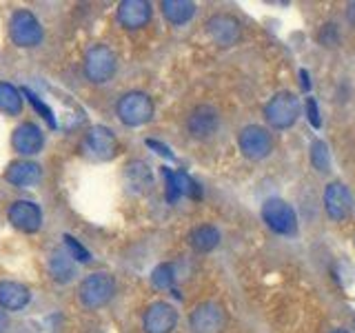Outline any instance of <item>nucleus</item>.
I'll list each match as a JSON object with an SVG mask.
<instances>
[{"mask_svg":"<svg viewBox=\"0 0 355 333\" xmlns=\"http://www.w3.org/2000/svg\"><path fill=\"white\" fill-rule=\"evenodd\" d=\"M302 116V103L293 92H277L264 105V120L271 129H291Z\"/></svg>","mask_w":355,"mask_h":333,"instance_id":"1","label":"nucleus"},{"mask_svg":"<svg viewBox=\"0 0 355 333\" xmlns=\"http://www.w3.org/2000/svg\"><path fill=\"white\" fill-rule=\"evenodd\" d=\"M116 69H118V56L111 47H107V44H94L92 49H87L83 60V71L89 83L105 85L116 76Z\"/></svg>","mask_w":355,"mask_h":333,"instance_id":"2","label":"nucleus"},{"mask_svg":"<svg viewBox=\"0 0 355 333\" xmlns=\"http://www.w3.org/2000/svg\"><path fill=\"white\" fill-rule=\"evenodd\" d=\"M153 100L144 92H127L118 98L116 103V116L122 125L127 127H142L153 118Z\"/></svg>","mask_w":355,"mask_h":333,"instance_id":"3","label":"nucleus"},{"mask_svg":"<svg viewBox=\"0 0 355 333\" xmlns=\"http://www.w3.org/2000/svg\"><path fill=\"white\" fill-rule=\"evenodd\" d=\"M273 133L262 125H247L238 133V149L247 160L262 162L273 153Z\"/></svg>","mask_w":355,"mask_h":333,"instance_id":"4","label":"nucleus"},{"mask_svg":"<svg viewBox=\"0 0 355 333\" xmlns=\"http://www.w3.org/2000/svg\"><path fill=\"white\" fill-rule=\"evenodd\" d=\"M116 293V280L111 273L96 271L83 278L80 287H78V298L87 309H100L109 305V300Z\"/></svg>","mask_w":355,"mask_h":333,"instance_id":"5","label":"nucleus"},{"mask_svg":"<svg viewBox=\"0 0 355 333\" xmlns=\"http://www.w3.org/2000/svg\"><path fill=\"white\" fill-rule=\"evenodd\" d=\"M262 220L277 236H295L297 233V214L295 209L282 198H266L262 203Z\"/></svg>","mask_w":355,"mask_h":333,"instance_id":"6","label":"nucleus"},{"mask_svg":"<svg viewBox=\"0 0 355 333\" xmlns=\"http://www.w3.org/2000/svg\"><path fill=\"white\" fill-rule=\"evenodd\" d=\"M9 36L18 47L31 49V47H38L42 42L44 31H42L40 20L33 16L29 9H18L14 11V16L9 20Z\"/></svg>","mask_w":355,"mask_h":333,"instance_id":"7","label":"nucleus"},{"mask_svg":"<svg viewBox=\"0 0 355 333\" xmlns=\"http://www.w3.org/2000/svg\"><path fill=\"white\" fill-rule=\"evenodd\" d=\"M83 149L87 151L89 158L94 160H111L116 158L118 153V140H116V133L111 131L105 125H94L85 133V140H83Z\"/></svg>","mask_w":355,"mask_h":333,"instance_id":"8","label":"nucleus"},{"mask_svg":"<svg viewBox=\"0 0 355 333\" xmlns=\"http://www.w3.org/2000/svg\"><path fill=\"white\" fill-rule=\"evenodd\" d=\"M205 29L218 47H233L242 38V22L231 14H214L207 20Z\"/></svg>","mask_w":355,"mask_h":333,"instance_id":"9","label":"nucleus"},{"mask_svg":"<svg viewBox=\"0 0 355 333\" xmlns=\"http://www.w3.org/2000/svg\"><path fill=\"white\" fill-rule=\"evenodd\" d=\"M324 211L327 216L333 222H344L351 214H353V196L349 191V187L340 182V180H333L324 187Z\"/></svg>","mask_w":355,"mask_h":333,"instance_id":"10","label":"nucleus"},{"mask_svg":"<svg viewBox=\"0 0 355 333\" xmlns=\"http://www.w3.org/2000/svg\"><path fill=\"white\" fill-rule=\"evenodd\" d=\"M193 333H220L227 327V314L218 302H200L189 316Z\"/></svg>","mask_w":355,"mask_h":333,"instance_id":"11","label":"nucleus"},{"mask_svg":"<svg viewBox=\"0 0 355 333\" xmlns=\"http://www.w3.org/2000/svg\"><path fill=\"white\" fill-rule=\"evenodd\" d=\"M220 129V114L211 105H198L187 118V131L196 140H209L214 138Z\"/></svg>","mask_w":355,"mask_h":333,"instance_id":"12","label":"nucleus"},{"mask_svg":"<svg viewBox=\"0 0 355 333\" xmlns=\"http://www.w3.org/2000/svg\"><path fill=\"white\" fill-rule=\"evenodd\" d=\"M178 325V311L173 305L158 300L147 307L142 318V329L144 333H171Z\"/></svg>","mask_w":355,"mask_h":333,"instance_id":"13","label":"nucleus"},{"mask_svg":"<svg viewBox=\"0 0 355 333\" xmlns=\"http://www.w3.org/2000/svg\"><path fill=\"white\" fill-rule=\"evenodd\" d=\"M7 218L11 227H16L22 233H36L42 227V211L31 200H16V203H11Z\"/></svg>","mask_w":355,"mask_h":333,"instance_id":"14","label":"nucleus"},{"mask_svg":"<svg viewBox=\"0 0 355 333\" xmlns=\"http://www.w3.org/2000/svg\"><path fill=\"white\" fill-rule=\"evenodd\" d=\"M11 147L20 155H36L44 147V131L36 125V122H22L14 129L11 136Z\"/></svg>","mask_w":355,"mask_h":333,"instance_id":"15","label":"nucleus"},{"mask_svg":"<svg viewBox=\"0 0 355 333\" xmlns=\"http://www.w3.org/2000/svg\"><path fill=\"white\" fill-rule=\"evenodd\" d=\"M151 14H153V9L147 0H122L118 5V22L129 31L147 27Z\"/></svg>","mask_w":355,"mask_h":333,"instance_id":"16","label":"nucleus"},{"mask_svg":"<svg viewBox=\"0 0 355 333\" xmlns=\"http://www.w3.org/2000/svg\"><path fill=\"white\" fill-rule=\"evenodd\" d=\"M162 176L166 180V200H169V203H175V200L182 198V196L200 198V187L184 171H171L164 166Z\"/></svg>","mask_w":355,"mask_h":333,"instance_id":"17","label":"nucleus"},{"mask_svg":"<svg viewBox=\"0 0 355 333\" xmlns=\"http://www.w3.org/2000/svg\"><path fill=\"white\" fill-rule=\"evenodd\" d=\"M42 178V169L38 162H31V160H16L7 166L5 171V180L14 187H33L38 185Z\"/></svg>","mask_w":355,"mask_h":333,"instance_id":"18","label":"nucleus"},{"mask_svg":"<svg viewBox=\"0 0 355 333\" xmlns=\"http://www.w3.org/2000/svg\"><path fill=\"white\" fill-rule=\"evenodd\" d=\"M29 300H31V291L27 284L14 280L0 282V309L3 311H20L29 305Z\"/></svg>","mask_w":355,"mask_h":333,"instance_id":"19","label":"nucleus"},{"mask_svg":"<svg viewBox=\"0 0 355 333\" xmlns=\"http://www.w3.org/2000/svg\"><path fill=\"white\" fill-rule=\"evenodd\" d=\"M125 185L131 194H144L149 191V187L153 185V173L151 166L142 160H131L125 166Z\"/></svg>","mask_w":355,"mask_h":333,"instance_id":"20","label":"nucleus"},{"mask_svg":"<svg viewBox=\"0 0 355 333\" xmlns=\"http://www.w3.org/2000/svg\"><path fill=\"white\" fill-rule=\"evenodd\" d=\"M160 11L166 22H171L175 27H182L196 16L198 7H196V3H191V0H162Z\"/></svg>","mask_w":355,"mask_h":333,"instance_id":"21","label":"nucleus"},{"mask_svg":"<svg viewBox=\"0 0 355 333\" xmlns=\"http://www.w3.org/2000/svg\"><path fill=\"white\" fill-rule=\"evenodd\" d=\"M220 231L214 225H198L189 233V244L198 253H209L220 244Z\"/></svg>","mask_w":355,"mask_h":333,"instance_id":"22","label":"nucleus"},{"mask_svg":"<svg viewBox=\"0 0 355 333\" xmlns=\"http://www.w3.org/2000/svg\"><path fill=\"white\" fill-rule=\"evenodd\" d=\"M49 273L51 278L58 284H67L73 280L76 275V264L73 258L69 255V251H62V249H55L49 258Z\"/></svg>","mask_w":355,"mask_h":333,"instance_id":"23","label":"nucleus"},{"mask_svg":"<svg viewBox=\"0 0 355 333\" xmlns=\"http://www.w3.org/2000/svg\"><path fill=\"white\" fill-rule=\"evenodd\" d=\"M0 111L7 116H18L22 111V94L11 83H0Z\"/></svg>","mask_w":355,"mask_h":333,"instance_id":"24","label":"nucleus"},{"mask_svg":"<svg viewBox=\"0 0 355 333\" xmlns=\"http://www.w3.org/2000/svg\"><path fill=\"white\" fill-rule=\"evenodd\" d=\"M309 158H311V164H313V169L318 173H329V169H331V151H329L324 140L315 138L313 142H311Z\"/></svg>","mask_w":355,"mask_h":333,"instance_id":"25","label":"nucleus"},{"mask_svg":"<svg viewBox=\"0 0 355 333\" xmlns=\"http://www.w3.org/2000/svg\"><path fill=\"white\" fill-rule=\"evenodd\" d=\"M151 282L155 289H171L173 282H175V271H173V266L169 262H164V264H158L153 269L151 273Z\"/></svg>","mask_w":355,"mask_h":333,"instance_id":"26","label":"nucleus"},{"mask_svg":"<svg viewBox=\"0 0 355 333\" xmlns=\"http://www.w3.org/2000/svg\"><path fill=\"white\" fill-rule=\"evenodd\" d=\"M64 244H67V249H69V255H71V258H76L78 262H89V258H92V255H89V251L76 238L64 236Z\"/></svg>","mask_w":355,"mask_h":333,"instance_id":"27","label":"nucleus"},{"mask_svg":"<svg viewBox=\"0 0 355 333\" xmlns=\"http://www.w3.org/2000/svg\"><path fill=\"white\" fill-rule=\"evenodd\" d=\"M306 114H309V122H311V125L320 127V111H318V103H315L313 96L306 98Z\"/></svg>","mask_w":355,"mask_h":333,"instance_id":"28","label":"nucleus"},{"mask_svg":"<svg viewBox=\"0 0 355 333\" xmlns=\"http://www.w3.org/2000/svg\"><path fill=\"white\" fill-rule=\"evenodd\" d=\"M147 144L151 149H155L160 155H166V158H173V153H171V149L169 147H164V144H160V142H155V140H147Z\"/></svg>","mask_w":355,"mask_h":333,"instance_id":"29","label":"nucleus"},{"mask_svg":"<svg viewBox=\"0 0 355 333\" xmlns=\"http://www.w3.org/2000/svg\"><path fill=\"white\" fill-rule=\"evenodd\" d=\"M7 327H9V318H7L5 311L0 309V333H5V331H7Z\"/></svg>","mask_w":355,"mask_h":333,"instance_id":"30","label":"nucleus"},{"mask_svg":"<svg viewBox=\"0 0 355 333\" xmlns=\"http://www.w3.org/2000/svg\"><path fill=\"white\" fill-rule=\"evenodd\" d=\"M347 18L355 25V3H351V5L347 7Z\"/></svg>","mask_w":355,"mask_h":333,"instance_id":"31","label":"nucleus"},{"mask_svg":"<svg viewBox=\"0 0 355 333\" xmlns=\"http://www.w3.org/2000/svg\"><path fill=\"white\" fill-rule=\"evenodd\" d=\"M333 333H351V331H347V329H336Z\"/></svg>","mask_w":355,"mask_h":333,"instance_id":"32","label":"nucleus"}]
</instances>
